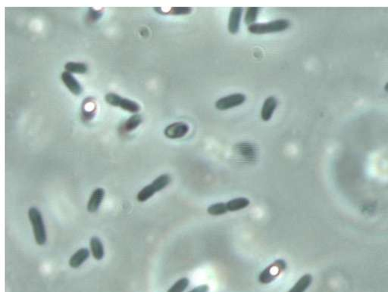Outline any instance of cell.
<instances>
[{"instance_id": "1", "label": "cell", "mask_w": 388, "mask_h": 292, "mask_svg": "<svg viewBox=\"0 0 388 292\" xmlns=\"http://www.w3.org/2000/svg\"><path fill=\"white\" fill-rule=\"evenodd\" d=\"M28 219L32 226L34 240L38 245L42 246L45 245L47 240V235L41 211L36 208H30L28 210Z\"/></svg>"}, {"instance_id": "2", "label": "cell", "mask_w": 388, "mask_h": 292, "mask_svg": "<svg viewBox=\"0 0 388 292\" xmlns=\"http://www.w3.org/2000/svg\"><path fill=\"white\" fill-rule=\"evenodd\" d=\"M290 25L291 23L288 20H274L266 23H256L250 25L248 27V31L252 35H269L286 31L289 28Z\"/></svg>"}, {"instance_id": "3", "label": "cell", "mask_w": 388, "mask_h": 292, "mask_svg": "<svg viewBox=\"0 0 388 292\" xmlns=\"http://www.w3.org/2000/svg\"><path fill=\"white\" fill-rule=\"evenodd\" d=\"M171 179L169 174H162L155 179L152 183L143 187L136 195V200L139 202H145L153 196L156 192H160L170 184Z\"/></svg>"}, {"instance_id": "4", "label": "cell", "mask_w": 388, "mask_h": 292, "mask_svg": "<svg viewBox=\"0 0 388 292\" xmlns=\"http://www.w3.org/2000/svg\"><path fill=\"white\" fill-rule=\"evenodd\" d=\"M287 268L286 262L284 260H277L271 265L267 266L260 273L259 282L262 285H268L272 283L284 269Z\"/></svg>"}, {"instance_id": "5", "label": "cell", "mask_w": 388, "mask_h": 292, "mask_svg": "<svg viewBox=\"0 0 388 292\" xmlns=\"http://www.w3.org/2000/svg\"><path fill=\"white\" fill-rule=\"evenodd\" d=\"M106 103L114 107H119L130 113H136L140 110V106L134 101L124 98L116 93H108L105 96Z\"/></svg>"}, {"instance_id": "6", "label": "cell", "mask_w": 388, "mask_h": 292, "mask_svg": "<svg viewBox=\"0 0 388 292\" xmlns=\"http://www.w3.org/2000/svg\"><path fill=\"white\" fill-rule=\"evenodd\" d=\"M246 100H247V96L243 93H233L220 98L216 101L215 106L218 110L224 111L241 106L245 103Z\"/></svg>"}, {"instance_id": "7", "label": "cell", "mask_w": 388, "mask_h": 292, "mask_svg": "<svg viewBox=\"0 0 388 292\" xmlns=\"http://www.w3.org/2000/svg\"><path fill=\"white\" fill-rule=\"evenodd\" d=\"M190 127L184 122H175L171 123L165 128L164 135L171 140L183 138L188 133Z\"/></svg>"}, {"instance_id": "8", "label": "cell", "mask_w": 388, "mask_h": 292, "mask_svg": "<svg viewBox=\"0 0 388 292\" xmlns=\"http://www.w3.org/2000/svg\"><path fill=\"white\" fill-rule=\"evenodd\" d=\"M242 8H233L230 12L227 29L232 35H237L241 26V17H242Z\"/></svg>"}, {"instance_id": "9", "label": "cell", "mask_w": 388, "mask_h": 292, "mask_svg": "<svg viewBox=\"0 0 388 292\" xmlns=\"http://www.w3.org/2000/svg\"><path fill=\"white\" fill-rule=\"evenodd\" d=\"M277 107H278V100L274 96H268L261 107V113H260L261 120L265 122L271 120Z\"/></svg>"}, {"instance_id": "10", "label": "cell", "mask_w": 388, "mask_h": 292, "mask_svg": "<svg viewBox=\"0 0 388 292\" xmlns=\"http://www.w3.org/2000/svg\"><path fill=\"white\" fill-rule=\"evenodd\" d=\"M105 198V190L102 188H97L93 190V192L91 194L88 201L87 208L88 212L90 214L96 213L99 210L102 201Z\"/></svg>"}, {"instance_id": "11", "label": "cell", "mask_w": 388, "mask_h": 292, "mask_svg": "<svg viewBox=\"0 0 388 292\" xmlns=\"http://www.w3.org/2000/svg\"><path fill=\"white\" fill-rule=\"evenodd\" d=\"M61 79L63 82L65 86L68 88V90L75 95V96H79L82 93V86L80 84L79 82L77 80L76 78L68 72H62L61 75Z\"/></svg>"}, {"instance_id": "12", "label": "cell", "mask_w": 388, "mask_h": 292, "mask_svg": "<svg viewBox=\"0 0 388 292\" xmlns=\"http://www.w3.org/2000/svg\"><path fill=\"white\" fill-rule=\"evenodd\" d=\"M89 256V251L86 248H82L71 256L68 264L71 267L77 269L82 266L85 262H86Z\"/></svg>"}, {"instance_id": "13", "label": "cell", "mask_w": 388, "mask_h": 292, "mask_svg": "<svg viewBox=\"0 0 388 292\" xmlns=\"http://www.w3.org/2000/svg\"><path fill=\"white\" fill-rule=\"evenodd\" d=\"M89 248L93 258L96 260L103 259L105 255L104 246L99 238L93 236L89 240Z\"/></svg>"}, {"instance_id": "14", "label": "cell", "mask_w": 388, "mask_h": 292, "mask_svg": "<svg viewBox=\"0 0 388 292\" xmlns=\"http://www.w3.org/2000/svg\"><path fill=\"white\" fill-rule=\"evenodd\" d=\"M226 205L228 212H237L248 208L250 205V201L249 198L245 197H238L227 201L226 202Z\"/></svg>"}, {"instance_id": "15", "label": "cell", "mask_w": 388, "mask_h": 292, "mask_svg": "<svg viewBox=\"0 0 388 292\" xmlns=\"http://www.w3.org/2000/svg\"><path fill=\"white\" fill-rule=\"evenodd\" d=\"M312 281H313V277L312 275L306 273L301 276L288 292H305L307 289L310 287Z\"/></svg>"}, {"instance_id": "16", "label": "cell", "mask_w": 388, "mask_h": 292, "mask_svg": "<svg viewBox=\"0 0 388 292\" xmlns=\"http://www.w3.org/2000/svg\"><path fill=\"white\" fill-rule=\"evenodd\" d=\"M155 11L162 15H187L191 13L192 8L189 7H174L170 8L168 11H164L163 8H155Z\"/></svg>"}, {"instance_id": "17", "label": "cell", "mask_w": 388, "mask_h": 292, "mask_svg": "<svg viewBox=\"0 0 388 292\" xmlns=\"http://www.w3.org/2000/svg\"><path fill=\"white\" fill-rule=\"evenodd\" d=\"M142 117L140 114H135L131 116L130 118L128 119L125 123L122 124V130L125 133L133 131L135 129L137 128L141 124Z\"/></svg>"}, {"instance_id": "18", "label": "cell", "mask_w": 388, "mask_h": 292, "mask_svg": "<svg viewBox=\"0 0 388 292\" xmlns=\"http://www.w3.org/2000/svg\"><path fill=\"white\" fill-rule=\"evenodd\" d=\"M65 72L69 73H78V74H84L86 73L88 70V67L86 64L82 62H67L65 65Z\"/></svg>"}, {"instance_id": "19", "label": "cell", "mask_w": 388, "mask_h": 292, "mask_svg": "<svg viewBox=\"0 0 388 292\" xmlns=\"http://www.w3.org/2000/svg\"><path fill=\"white\" fill-rule=\"evenodd\" d=\"M207 213L211 216H221L228 213L226 202L213 204L207 208Z\"/></svg>"}, {"instance_id": "20", "label": "cell", "mask_w": 388, "mask_h": 292, "mask_svg": "<svg viewBox=\"0 0 388 292\" xmlns=\"http://www.w3.org/2000/svg\"><path fill=\"white\" fill-rule=\"evenodd\" d=\"M259 11L260 8L257 7H250L247 8L244 17V22L248 25V27L256 24Z\"/></svg>"}, {"instance_id": "21", "label": "cell", "mask_w": 388, "mask_h": 292, "mask_svg": "<svg viewBox=\"0 0 388 292\" xmlns=\"http://www.w3.org/2000/svg\"><path fill=\"white\" fill-rule=\"evenodd\" d=\"M239 151L244 158L253 159L256 157V150L254 146L250 143H243L239 146Z\"/></svg>"}, {"instance_id": "22", "label": "cell", "mask_w": 388, "mask_h": 292, "mask_svg": "<svg viewBox=\"0 0 388 292\" xmlns=\"http://www.w3.org/2000/svg\"><path fill=\"white\" fill-rule=\"evenodd\" d=\"M189 285H190L189 279L186 277L181 278L174 283L167 292H184L188 288Z\"/></svg>"}, {"instance_id": "23", "label": "cell", "mask_w": 388, "mask_h": 292, "mask_svg": "<svg viewBox=\"0 0 388 292\" xmlns=\"http://www.w3.org/2000/svg\"><path fill=\"white\" fill-rule=\"evenodd\" d=\"M102 11H96L95 9H90L89 10V14H88V18H89V20L90 21H96V20L99 19L100 18L101 15H102V13H101Z\"/></svg>"}, {"instance_id": "24", "label": "cell", "mask_w": 388, "mask_h": 292, "mask_svg": "<svg viewBox=\"0 0 388 292\" xmlns=\"http://www.w3.org/2000/svg\"><path fill=\"white\" fill-rule=\"evenodd\" d=\"M209 291H210V287L207 285H201L188 292H209Z\"/></svg>"}, {"instance_id": "25", "label": "cell", "mask_w": 388, "mask_h": 292, "mask_svg": "<svg viewBox=\"0 0 388 292\" xmlns=\"http://www.w3.org/2000/svg\"><path fill=\"white\" fill-rule=\"evenodd\" d=\"M385 91L388 92V83H386V84H385Z\"/></svg>"}]
</instances>
